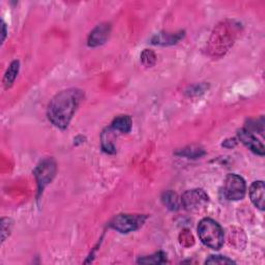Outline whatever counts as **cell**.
Here are the masks:
<instances>
[{
    "instance_id": "1",
    "label": "cell",
    "mask_w": 265,
    "mask_h": 265,
    "mask_svg": "<svg viewBox=\"0 0 265 265\" xmlns=\"http://www.w3.org/2000/svg\"><path fill=\"white\" fill-rule=\"evenodd\" d=\"M82 99L83 92L80 89L70 88L60 91L48 106L47 115L49 120L61 130L68 128Z\"/></svg>"
},
{
    "instance_id": "2",
    "label": "cell",
    "mask_w": 265,
    "mask_h": 265,
    "mask_svg": "<svg viewBox=\"0 0 265 265\" xmlns=\"http://www.w3.org/2000/svg\"><path fill=\"white\" fill-rule=\"evenodd\" d=\"M200 240L212 250L219 251L224 244V231L220 224L211 219L202 220L198 226Z\"/></svg>"
},
{
    "instance_id": "3",
    "label": "cell",
    "mask_w": 265,
    "mask_h": 265,
    "mask_svg": "<svg viewBox=\"0 0 265 265\" xmlns=\"http://www.w3.org/2000/svg\"><path fill=\"white\" fill-rule=\"evenodd\" d=\"M146 220V216L138 214H118L110 223V227L120 233H130L138 230Z\"/></svg>"
},
{
    "instance_id": "4",
    "label": "cell",
    "mask_w": 265,
    "mask_h": 265,
    "mask_svg": "<svg viewBox=\"0 0 265 265\" xmlns=\"http://www.w3.org/2000/svg\"><path fill=\"white\" fill-rule=\"evenodd\" d=\"M246 193L244 179L237 174H228L225 180L224 194L228 200H242Z\"/></svg>"
},
{
    "instance_id": "5",
    "label": "cell",
    "mask_w": 265,
    "mask_h": 265,
    "mask_svg": "<svg viewBox=\"0 0 265 265\" xmlns=\"http://www.w3.org/2000/svg\"><path fill=\"white\" fill-rule=\"evenodd\" d=\"M209 198L207 194L200 189L186 191L181 197L182 206L189 211H198L206 207Z\"/></svg>"
},
{
    "instance_id": "6",
    "label": "cell",
    "mask_w": 265,
    "mask_h": 265,
    "mask_svg": "<svg viewBox=\"0 0 265 265\" xmlns=\"http://www.w3.org/2000/svg\"><path fill=\"white\" fill-rule=\"evenodd\" d=\"M34 173L38 182L39 193L41 194L54 178L56 173V164L52 159H46L37 166Z\"/></svg>"
},
{
    "instance_id": "7",
    "label": "cell",
    "mask_w": 265,
    "mask_h": 265,
    "mask_svg": "<svg viewBox=\"0 0 265 265\" xmlns=\"http://www.w3.org/2000/svg\"><path fill=\"white\" fill-rule=\"evenodd\" d=\"M238 138L247 148H250L255 153L263 157L264 155V145L260 141V140L257 139V137L255 136L254 133L247 131L246 129L243 128V129L238 131Z\"/></svg>"
},
{
    "instance_id": "8",
    "label": "cell",
    "mask_w": 265,
    "mask_h": 265,
    "mask_svg": "<svg viewBox=\"0 0 265 265\" xmlns=\"http://www.w3.org/2000/svg\"><path fill=\"white\" fill-rule=\"evenodd\" d=\"M111 26L108 23H102L93 29L88 37V46L97 47L104 44L109 35H110Z\"/></svg>"
},
{
    "instance_id": "9",
    "label": "cell",
    "mask_w": 265,
    "mask_h": 265,
    "mask_svg": "<svg viewBox=\"0 0 265 265\" xmlns=\"http://www.w3.org/2000/svg\"><path fill=\"white\" fill-rule=\"evenodd\" d=\"M250 197L253 204L260 210H264V198L265 188L263 181H255L250 189Z\"/></svg>"
},
{
    "instance_id": "10",
    "label": "cell",
    "mask_w": 265,
    "mask_h": 265,
    "mask_svg": "<svg viewBox=\"0 0 265 265\" xmlns=\"http://www.w3.org/2000/svg\"><path fill=\"white\" fill-rule=\"evenodd\" d=\"M110 130L121 134L130 133L132 130V118L129 115H120L116 117L111 124Z\"/></svg>"
},
{
    "instance_id": "11",
    "label": "cell",
    "mask_w": 265,
    "mask_h": 265,
    "mask_svg": "<svg viewBox=\"0 0 265 265\" xmlns=\"http://www.w3.org/2000/svg\"><path fill=\"white\" fill-rule=\"evenodd\" d=\"M183 38V33L179 31L177 34H169V33H162L155 36L152 40L151 43L154 45H173L176 44L179 40Z\"/></svg>"
},
{
    "instance_id": "12",
    "label": "cell",
    "mask_w": 265,
    "mask_h": 265,
    "mask_svg": "<svg viewBox=\"0 0 265 265\" xmlns=\"http://www.w3.org/2000/svg\"><path fill=\"white\" fill-rule=\"evenodd\" d=\"M162 201L164 205L172 211H176L182 206L181 198H179L178 195L172 191L165 192L162 196Z\"/></svg>"
},
{
    "instance_id": "13",
    "label": "cell",
    "mask_w": 265,
    "mask_h": 265,
    "mask_svg": "<svg viewBox=\"0 0 265 265\" xmlns=\"http://www.w3.org/2000/svg\"><path fill=\"white\" fill-rule=\"evenodd\" d=\"M19 68H20V62L18 60H14L10 65L4 77V85L6 88H10L13 85L15 79L17 78V75L19 73Z\"/></svg>"
},
{
    "instance_id": "14",
    "label": "cell",
    "mask_w": 265,
    "mask_h": 265,
    "mask_svg": "<svg viewBox=\"0 0 265 265\" xmlns=\"http://www.w3.org/2000/svg\"><path fill=\"white\" fill-rule=\"evenodd\" d=\"M166 260V255L163 252H159V253H155L152 256H147V257H143V258H140L138 260V263H142V264H162L165 263Z\"/></svg>"
},
{
    "instance_id": "15",
    "label": "cell",
    "mask_w": 265,
    "mask_h": 265,
    "mask_svg": "<svg viewBox=\"0 0 265 265\" xmlns=\"http://www.w3.org/2000/svg\"><path fill=\"white\" fill-rule=\"evenodd\" d=\"M205 152L204 150L200 148L199 146H190L188 148H184L181 150V152H177V154L183 155V157H188V158H200L201 155H203Z\"/></svg>"
},
{
    "instance_id": "16",
    "label": "cell",
    "mask_w": 265,
    "mask_h": 265,
    "mask_svg": "<svg viewBox=\"0 0 265 265\" xmlns=\"http://www.w3.org/2000/svg\"><path fill=\"white\" fill-rule=\"evenodd\" d=\"M141 60L144 66L152 67L155 64V61H157V56H155L153 51L146 49L141 54Z\"/></svg>"
},
{
    "instance_id": "17",
    "label": "cell",
    "mask_w": 265,
    "mask_h": 265,
    "mask_svg": "<svg viewBox=\"0 0 265 265\" xmlns=\"http://www.w3.org/2000/svg\"><path fill=\"white\" fill-rule=\"evenodd\" d=\"M12 227H13V223L10 219H3L2 220V240H3V242H5L7 237L10 235Z\"/></svg>"
},
{
    "instance_id": "18",
    "label": "cell",
    "mask_w": 265,
    "mask_h": 265,
    "mask_svg": "<svg viewBox=\"0 0 265 265\" xmlns=\"http://www.w3.org/2000/svg\"><path fill=\"white\" fill-rule=\"evenodd\" d=\"M205 263L206 264H232L235 262L225 256H211L205 261Z\"/></svg>"
},
{
    "instance_id": "19",
    "label": "cell",
    "mask_w": 265,
    "mask_h": 265,
    "mask_svg": "<svg viewBox=\"0 0 265 265\" xmlns=\"http://www.w3.org/2000/svg\"><path fill=\"white\" fill-rule=\"evenodd\" d=\"M236 145H237L236 139H229V140H226V141L223 143V146L227 147V148H233V147H235Z\"/></svg>"
},
{
    "instance_id": "20",
    "label": "cell",
    "mask_w": 265,
    "mask_h": 265,
    "mask_svg": "<svg viewBox=\"0 0 265 265\" xmlns=\"http://www.w3.org/2000/svg\"><path fill=\"white\" fill-rule=\"evenodd\" d=\"M6 36H7V29H6V24L4 23V24H3V42L5 41Z\"/></svg>"
}]
</instances>
